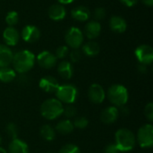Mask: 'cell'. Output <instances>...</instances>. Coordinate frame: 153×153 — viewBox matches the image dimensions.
I'll use <instances>...</instances> for the list:
<instances>
[{
    "label": "cell",
    "instance_id": "cell-24",
    "mask_svg": "<svg viewBox=\"0 0 153 153\" xmlns=\"http://www.w3.org/2000/svg\"><path fill=\"white\" fill-rule=\"evenodd\" d=\"M15 78H16V72L13 68L9 66L0 68V82L8 83L15 80Z\"/></svg>",
    "mask_w": 153,
    "mask_h": 153
},
{
    "label": "cell",
    "instance_id": "cell-42",
    "mask_svg": "<svg viewBox=\"0 0 153 153\" xmlns=\"http://www.w3.org/2000/svg\"><path fill=\"white\" fill-rule=\"evenodd\" d=\"M0 153H8L4 148H2L1 146H0Z\"/></svg>",
    "mask_w": 153,
    "mask_h": 153
},
{
    "label": "cell",
    "instance_id": "cell-20",
    "mask_svg": "<svg viewBox=\"0 0 153 153\" xmlns=\"http://www.w3.org/2000/svg\"><path fill=\"white\" fill-rule=\"evenodd\" d=\"M13 53L10 47L0 44V68L9 66L12 64Z\"/></svg>",
    "mask_w": 153,
    "mask_h": 153
},
{
    "label": "cell",
    "instance_id": "cell-22",
    "mask_svg": "<svg viewBox=\"0 0 153 153\" xmlns=\"http://www.w3.org/2000/svg\"><path fill=\"white\" fill-rule=\"evenodd\" d=\"M100 51V47L99 43L94 40H89L88 42L82 44V52L87 56H91V57L96 56L97 55H99Z\"/></svg>",
    "mask_w": 153,
    "mask_h": 153
},
{
    "label": "cell",
    "instance_id": "cell-6",
    "mask_svg": "<svg viewBox=\"0 0 153 153\" xmlns=\"http://www.w3.org/2000/svg\"><path fill=\"white\" fill-rule=\"evenodd\" d=\"M83 40L84 35L80 28L72 26L66 30L65 35V41L68 48H71L72 49L80 48L83 44Z\"/></svg>",
    "mask_w": 153,
    "mask_h": 153
},
{
    "label": "cell",
    "instance_id": "cell-21",
    "mask_svg": "<svg viewBox=\"0 0 153 153\" xmlns=\"http://www.w3.org/2000/svg\"><path fill=\"white\" fill-rule=\"evenodd\" d=\"M8 153H29V147L26 143L16 138L10 142L8 145Z\"/></svg>",
    "mask_w": 153,
    "mask_h": 153
},
{
    "label": "cell",
    "instance_id": "cell-34",
    "mask_svg": "<svg viewBox=\"0 0 153 153\" xmlns=\"http://www.w3.org/2000/svg\"><path fill=\"white\" fill-rule=\"evenodd\" d=\"M144 115H145V117H147V119H148L150 122H152L153 121V103L150 102V103H148V104L145 106V108H144Z\"/></svg>",
    "mask_w": 153,
    "mask_h": 153
},
{
    "label": "cell",
    "instance_id": "cell-36",
    "mask_svg": "<svg viewBox=\"0 0 153 153\" xmlns=\"http://www.w3.org/2000/svg\"><path fill=\"white\" fill-rule=\"evenodd\" d=\"M119 1L121 2V4H123L127 7H134L139 3L140 0H119Z\"/></svg>",
    "mask_w": 153,
    "mask_h": 153
},
{
    "label": "cell",
    "instance_id": "cell-33",
    "mask_svg": "<svg viewBox=\"0 0 153 153\" xmlns=\"http://www.w3.org/2000/svg\"><path fill=\"white\" fill-rule=\"evenodd\" d=\"M82 56V52L77 48V49H72L71 52H69V57L72 63H78L81 61Z\"/></svg>",
    "mask_w": 153,
    "mask_h": 153
},
{
    "label": "cell",
    "instance_id": "cell-43",
    "mask_svg": "<svg viewBox=\"0 0 153 153\" xmlns=\"http://www.w3.org/2000/svg\"><path fill=\"white\" fill-rule=\"evenodd\" d=\"M1 143H2V137L0 136V145H1Z\"/></svg>",
    "mask_w": 153,
    "mask_h": 153
},
{
    "label": "cell",
    "instance_id": "cell-5",
    "mask_svg": "<svg viewBox=\"0 0 153 153\" xmlns=\"http://www.w3.org/2000/svg\"><path fill=\"white\" fill-rule=\"evenodd\" d=\"M56 96L61 103L72 104L74 103L78 97V90L77 88L70 83H65L59 85L58 89L56 91Z\"/></svg>",
    "mask_w": 153,
    "mask_h": 153
},
{
    "label": "cell",
    "instance_id": "cell-16",
    "mask_svg": "<svg viewBox=\"0 0 153 153\" xmlns=\"http://www.w3.org/2000/svg\"><path fill=\"white\" fill-rule=\"evenodd\" d=\"M119 116L118 108L115 106H110L105 108L100 114V120L106 125H111L115 123Z\"/></svg>",
    "mask_w": 153,
    "mask_h": 153
},
{
    "label": "cell",
    "instance_id": "cell-37",
    "mask_svg": "<svg viewBox=\"0 0 153 153\" xmlns=\"http://www.w3.org/2000/svg\"><path fill=\"white\" fill-rule=\"evenodd\" d=\"M18 81L21 84H27L30 81L29 76L26 74H20V75L18 76Z\"/></svg>",
    "mask_w": 153,
    "mask_h": 153
},
{
    "label": "cell",
    "instance_id": "cell-41",
    "mask_svg": "<svg viewBox=\"0 0 153 153\" xmlns=\"http://www.w3.org/2000/svg\"><path fill=\"white\" fill-rule=\"evenodd\" d=\"M75 0H57V2L63 5L65 4H72L73 2H74Z\"/></svg>",
    "mask_w": 153,
    "mask_h": 153
},
{
    "label": "cell",
    "instance_id": "cell-27",
    "mask_svg": "<svg viewBox=\"0 0 153 153\" xmlns=\"http://www.w3.org/2000/svg\"><path fill=\"white\" fill-rule=\"evenodd\" d=\"M69 48L66 45L59 46L55 52V56L57 59H65L69 55Z\"/></svg>",
    "mask_w": 153,
    "mask_h": 153
},
{
    "label": "cell",
    "instance_id": "cell-18",
    "mask_svg": "<svg viewBox=\"0 0 153 153\" xmlns=\"http://www.w3.org/2000/svg\"><path fill=\"white\" fill-rule=\"evenodd\" d=\"M109 28L116 33H123L127 29V22L122 16L113 15L109 19Z\"/></svg>",
    "mask_w": 153,
    "mask_h": 153
},
{
    "label": "cell",
    "instance_id": "cell-7",
    "mask_svg": "<svg viewBox=\"0 0 153 153\" xmlns=\"http://www.w3.org/2000/svg\"><path fill=\"white\" fill-rule=\"evenodd\" d=\"M136 142L144 149L152 148L153 145V126L152 124H146L141 126L137 132Z\"/></svg>",
    "mask_w": 153,
    "mask_h": 153
},
{
    "label": "cell",
    "instance_id": "cell-31",
    "mask_svg": "<svg viewBox=\"0 0 153 153\" xmlns=\"http://www.w3.org/2000/svg\"><path fill=\"white\" fill-rule=\"evenodd\" d=\"M92 15H93V18H94L95 21L100 22V21L103 20V19L106 17V15H107V11H106V9H105L104 7L100 6V7L95 8V10H94Z\"/></svg>",
    "mask_w": 153,
    "mask_h": 153
},
{
    "label": "cell",
    "instance_id": "cell-32",
    "mask_svg": "<svg viewBox=\"0 0 153 153\" xmlns=\"http://www.w3.org/2000/svg\"><path fill=\"white\" fill-rule=\"evenodd\" d=\"M58 153H81V151L76 145L72 144V143H68V144L64 145L59 150Z\"/></svg>",
    "mask_w": 153,
    "mask_h": 153
},
{
    "label": "cell",
    "instance_id": "cell-12",
    "mask_svg": "<svg viewBox=\"0 0 153 153\" xmlns=\"http://www.w3.org/2000/svg\"><path fill=\"white\" fill-rule=\"evenodd\" d=\"M88 97L91 102L94 104H100L106 98V92L100 84L93 83L89 88Z\"/></svg>",
    "mask_w": 153,
    "mask_h": 153
},
{
    "label": "cell",
    "instance_id": "cell-4",
    "mask_svg": "<svg viewBox=\"0 0 153 153\" xmlns=\"http://www.w3.org/2000/svg\"><path fill=\"white\" fill-rule=\"evenodd\" d=\"M64 106L57 99H48L40 106V113L48 120H54L63 114Z\"/></svg>",
    "mask_w": 153,
    "mask_h": 153
},
{
    "label": "cell",
    "instance_id": "cell-11",
    "mask_svg": "<svg viewBox=\"0 0 153 153\" xmlns=\"http://www.w3.org/2000/svg\"><path fill=\"white\" fill-rule=\"evenodd\" d=\"M101 24L95 20L88 21L83 29V35L90 40H94L101 33Z\"/></svg>",
    "mask_w": 153,
    "mask_h": 153
},
{
    "label": "cell",
    "instance_id": "cell-13",
    "mask_svg": "<svg viewBox=\"0 0 153 153\" xmlns=\"http://www.w3.org/2000/svg\"><path fill=\"white\" fill-rule=\"evenodd\" d=\"M21 35L15 27L7 26L3 31V39L4 45L8 47H14L19 43Z\"/></svg>",
    "mask_w": 153,
    "mask_h": 153
},
{
    "label": "cell",
    "instance_id": "cell-39",
    "mask_svg": "<svg viewBox=\"0 0 153 153\" xmlns=\"http://www.w3.org/2000/svg\"><path fill=\"white\" fill-rule=\"evenodd\" d=\"M138 71L141 73V74H147L148 72V65H143V64H139L138 65Z\"/></svg>",
    "mask_w": 153,
    "mask_h": 153
},
{
    "label": "cell",
    "instance_id": "cell-29",
    "mask_svg": "<svg viewBox=\"0 0 153 153\" xmlns=\"http://www.w3.org/2000/svg\"><path fill=\"white\" fill-rule=\"evenodd\" d=\"M5 132L12 140L16 139L18 137V127L14 123H9L6 126Z\"/></svg>",
    "mask_w": 153,
    "mask_h": 153
},
{
    "label": "cell",
    "instance_id": "cell-2",
    "mask_svg": "<svg viewBox=\"0 0 153 153\" xmlns=\"http://www.w3.org/2000/svg\"><path fill=\"white\" fill-rule=\"evenodd\" d=\"M119 152H129L136 144V138L134 133L127 128H121L115 134V143Z\"/></svg>",
    "mask_w": 153,
    "mask_h": 153
},
{
    "label": "cell",
    "instance_id": "cell-28",
    "mask_svg": "<svg viewBox=\"0 0 153 153\" xmlns=\"http://www.w3.org/2000/svg\"><path fill=\"white\" fill-rule=\"evenodd\" d=\"M77 114V110L76 108L74 106H73L72 104H68L66 107H64L63 109V114L65 116V117H66V119H71L73 117H74Z\"/></svg>",
    "mask_w": 153,
    "mask_h": 153
},
{
    "label": "cell",
    "instance_id": "cell-23",
    "mask_svg": "<svg viewBox=\"0 0 153 153\" xmlns=\"http://www.w3.org/2000/svg\"><path fill=\"white\" fill-rule=\"evenodd\" d=\"M74 129V126L73 125V122L70 119H64L58 122L56 126L55 130L59 133L60 134L66 135L71 134Z\"/></svg>",
    "mask_w": 153,
    "mask_h": 153
},
{
    "label": "cell",
    "instance_id": "cell-10",
    "mask_svg": "<svg viewBox=\"0 0 153 153\" xmlns=\"http://www.w3.org/2000/svg\"><path fill=\"white\" fill-rule=\"evenodd\" d=\"M21 38L27 43H35L40 38L39 29L32 24H28L24 26L21 31Z\"/></svg>",
    "mask_w": 153,
    "mask_h": 153
},
{
    "label": "cell",
    "instance_id": "cell-14",
    "mask_svg": "<svg viewBox=\"0 0 153 153\" xmlns=\"http://www.w3.org/2000/svg\"><path fill=\"white\" fill-rule=\"evenodd\" d=\"M58 87L59 82L54 76L47 75L42 77L39 81V88L47 93H56Z\"/></svg>",
    "mask_w": 153,
    "mask_h": 153
},
{
    "label": "cell",
    "instance_id": "cell-3",
    "mask_svg": "<svg viewBox=\"0 0 153 153\" xmlns=\"http://www.w3.org/2000/svg\"><path fill=\"white\" fill-rule=\"evenodd\" d=\"M106 96L113 106L120 108L127 103L129 94L127 89L124 85L113 84L108 88Z\"/></svg>",
    "mask_w": 153,
    "mask_h": 153
},
{
    "label": "cell",
    "instance_id": "cell-40",
    "mask_svg": "<svg viewBox=\"0 0 153 153\" xmlns=\"http://www.w3.org/2000/svg\"><path fill=\"white\" fill-rule=\"evenodd\" d=\"M143 4L148 7H152L153 5V0H141Z\"/></svg>",
    "mask_w": 153,
    "mask_h": 153
},
{
    "label": "cell",
    "instance_id": "cell-44",
    "mask_svg": "<svg viewBox=\"0 0 153 153\" xmlns=\"http://www.w3.org/2000/svg\"><path fill=\"white\" fill-rule=\"evenodd\" d=\"M49 153H56V152H49Z\"/></svg>",
    "mask_w": 153,
    "mask_h": 153
},
{
    "label": "cell",
    "instance_id": "cell-35",
    "mask_svg": "<svg viewBox=\"0 0 153 153\" xmlns=\"http://www.w3.org/2000/svg\"><path fill=\"white\" fill-rule=\"evenodd\" d=\"M120 152L117 148L115 143H109L108 144L105 149H104V153H119Z\"/></svg>",
    "mask_w": 153,
    "mask_h": 153
},
{
    "label": "cell",
    "instance_id": "cell-17",
    "mask_svg": "<svg viewBox=\"0 0 153 153\" xmlns=\"http://www.w3.org/2000/svg\"><path fill=\"white\" fill-rule=\"evenodd\" d=\"M91 11L88 7L85 5H78L74 8L72 9L71 11V16L74 20L80 22H87L90 17H91Z\"/></svg>",
    "mask_w": 153,
    "mask_h": 153
},
{
    "label": "cell",
    "instance_id": "cell-25",
    "mask_svg": "<svg viewBox=\"0 0 153 153\" xmlns=\"http://www.w3.org/2000/svg\"><path fill=\"white\" fill-rule=\"evenodd\" d=\"M40 135L41 137L48 142H51L55 139L56 137V130L53 126L50 125H44L40 128Z\"/></svg>",
    "mask_w": 153,
    "mask_h": 153
},
{
    "label": "cell",
    "instance_id": "cell-1",
    "mask_svg": "<svg viewBox=\"0 0 153 153\" xmlns=\"http://www.w3.org/2000/svg\"><path fill=\"white\" fill-rule=\"evenodd\" d=\"M35 62L36 56L31 51L28 49L20 50L13 54L12 60L13 69L18 74H26L33 68Z\"/></svg>",
    "mask_w": 153,
    "mask_h": 153
},
{
    "label": "cell",
    "instance_id": "cell-38",
    "mask_svg": "<svg viewBox=\"0 0 153 153\" xmlns=\"http://www.w3.org/2000/svg\"><path fill=\"white\" fill-rule=\"evenodd\" d=\"M118 111H119V114L121 113L122 115H125V116H128V115H129V113H130L129 108H128L126 105H124V106L120 107V108H119V109H118Z\"/></svg>",
    "mask_w": 153,
    "mask_h": 153
},
{
    "label": "cell",
    "instance_id": "cell-15",
    "mask_svg": "<svg viewBox=\"0 0 153 153\" xmlns=\"http://www.w3.org/2000/svg\"><path fill=\"white\" fill-rule=\"evenodd\" d=\"M48 15L51 20H53L55 22H60L65 18L66 9L63 4H61L59 3L54 4L49 6V8L48 10Z\"/></svg>",
    "mask_w": 153,
    "mask_h": 153
},
{
    "label": "cell",
    "instance_id": "cell-19",
    "mask_svg": "<svg viewBox=\"0 0 153 153\" xmlns=\"http://www.w3.org/2000/svg\"><path fill=\"white\" fill-rule=\"evenodd\" d=\"M57 73L64 80H70L74 75V67L71 62L63 60L57 65Z\"/></svg>",
    "mask_w": 153,
    "mask_h": 153
},
{
    "label": "cell",
    "instance_id": "cell-26",
    "mask_svg": "<svg viewBox=\"0 0 153 153\" xmlns=\"http://www.w3.org/2000/svg\"><path fill=\"white\" fill-rule=\"evenodd\" d=\"M5 23L9 27H14L19 22V14L16 11H10L5 16Z\"/></svg>",
    "mask_w": 153,
    "mask_h": 153
},
{
    "label": "cell",
    "instance_id": "cell-9",
    "mask_svg": "<svg viewBox=\"0 0 153 153\" xmlns=\"http://www.w3.org/2000/svg\"><path fill=\"white\" fill-rule=\"evenodd\" d=\"M36 61L40 67L44 69H51L56 65L57 58L56 57L55 54L51 53L50 51L44 50L36 56Z\"/></svg>",
    "mask_w": 153,
    "mask_h": 153
},
{
    "label": "cell",
    "instance_id": "cell-8",
    "mask_svg": "<svg viewBox=\"0 0 153 153\" xmlns=\"http://www.w3.org/2000/svg\"><path fill=\"white\" fill-rule=\"evenodd\" d=\"M134 55L139 64L150 65L153 62V48L150 45H140L136 48Z\"/></svg>",
    "mask_w": 153,
    "mask_h": 153
},
{
    "label": "cell",
    "instance_id": "cell-30",
    "mask_svg": "<svg viewBox=\"0 0 153 153\" xmlns=\"http://www.w3.org/2000/svg\"><path fill=\"white\" fill-rule=\"evenodd\" d=\"M73 125L74 127L78 129H84L88 126L89 120L85 117H78L74 119V121L73 122Z\"/></svg>",
    "mask_w": 153,
    "mask_h": 153
}]
</instances>
